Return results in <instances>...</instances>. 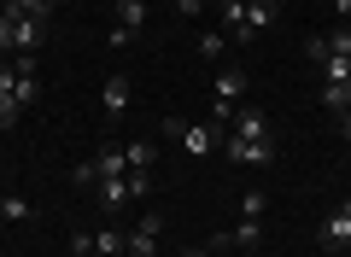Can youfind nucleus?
Wrapping results in <instances>:
<instances>
[{"instance_id": "12", "label": "nucleus", "mask_w": 351, "mask_h": 257, "mask_svg": "<svg viewBox=\"0 0 351 257\" xmlns=\"http://www.w3.org/2000/svg\"><path fill=\"white\" fill-rule=\"evenodd\" d=\"M123 257H158V234H123Z\"/></svg>"}, {"instance_id": "4", "label": "nucleus", "mask_w": 351, "mask_h": 257, "mask_svg": "<svg viewBox=\"0 0 351 257\" xmlns=\"http://www.w3.org/2000/svg\"><path fill=\"white\" fill-rule=\"evenodd\" d=\"M316 240H322V252H346V245H351V217H346V210H328L322 228H316Z\"/></svg>"}, {"instance_id": "26", "label": "nucleus", "mask_w": 351, "mask_h": 257, "mask_svg": "<svg viewBox=\"0 0 351 257\" xmlns=\"http://www.w3.org/2000/svg\"><path fill=\"white\" fill-rule=\"evenodd\" d=\"M176 12H182V18H199V12H205V0H176Z\"/></svg>"}, {"instance_id": "8", "label": "nucleus", "mask_w": 351, "mask_h": 257, "mask_svg": "<svg viewBox=\"0 0 351 257\" xmlns=\"http://www.w3.org/2000/svg\"><path fill=\"white\" fill-rule=\"evenodd\" d=\"M94 170H100V175H129V164H123V147H117V140H106V147L94 152Z\"/></svg>"}, {"instance_id": "25", "label": "nucleus", "mask_w": 351, "mask_h": 257, "mask_svg": "<svg viewBox=\"0 0 351 257\" xmlns=\"http://www.w3.org/2000/svg\"><path fill=\"white\" fill-rule=\"evenodd\" d=\"M71 252L76 257H94V234H71Z\"/></svg>"}, {"instance_id": "1", "label": "nucleus", "mask_w": 351, "mask_h": 257, "mask_svg": "<svg viewBox=\"0 0 351 257\" xmlns=\"http://www.w3.org/2000/svg\"><path fill=\"white\" fill-rule=\"evenodd\" d=\"M223 152H228V164H276V135H269V140H234V135H223Z\"/></svg>"}, {"instance_id": "9", "label": "nucleus", "mask_w": 351, "mask_h": 257, "mask_svg": "<svg viewBox=\"0 0 351 257\" xmlns=\"http://www.w3.org/2000/svg\"><path fill=\"white\" fill-rule=\"evenodd\" d=\"M117 24H123L129 36H141V24H147V0H117Z\"/></svg>"}, {"instance_id": "20", "label": "nucleus", "mask_w": 351, "mask_h": 257, "mask_svg": "<svg viewBox=\"0 0 351 257\" xmlns=\"http://www.w3.org/2000/svg\"><path fill=\"white\" fill-rule=\"evenodd\" d=\"M223 47H228V36H223V29H217V36H199V59H223Z\"/></svg>"}, {"instance_id": "5", "label": "nucleus", "mask_w": 351, "mask_h": 257, "mask_svg": "<svg viewBox=\"0 0 351 257\" xmlns=\"http://www.w3.org/2000/svg\"><path fill=\"white\" fill-rule=\"evenodd\" d=\"M47 41V18H12V47L18 53H41Z\"/></svg>"}, {"instance_id": "7", "label": "nucleus", "mask_w": 351, "mask_h": 257, "mask_svg": "<svg viewBox=\"0 0 351 257\" xmlns=\"http://www.w3.org/2000/svg\"><path fill=\"white\" fill-rule=\"evenodd\" d=\"M123 111H129V76L123 71H112V76H106V117H123Z\"/></svg>"}, {"instance_id": "24", "label": "nucleus", "mask_w": 351, "mask_h": 257, "mask_svg": "<svg viewBox=\"0 0 351 257\" xmlns=\"http://www.w3.org/2000/svg\"><path fill=\"white\" fill-rule=\"evenodd\" d=\"M135 228H141V234H164V217H158V210H141Z\"/></svg>"}, {"instance_id": "10", "label": "nucleus", "mask_w": 351, "mask_h": 257, "mask_svg": "<svg viewBox=\"0 0 351 257\" xmlns=\"http://www.w3.org/2000/svg\"><path fill=\"white\" fill-rule=\"evenodd\" d=\"M269 24H276V6H269V0H252V6H246V29H240V41H246L252 29H269Z\"/></svg>"}, {"instance_id": "21", "label": "nucleus", "mask_w": 351, "mask_h": 257, "mask_svg": "<svg viewBox=\"0 0 351 257\" xmlns=\"http://www.w3.org/2000/svg\"><path fill=\"white\" fill-rule=\"evenodd\" d=\"M240 217H246V222H258V217H263V193H258V187L240 199Z\"/></svg>"}, {"instance_id": "11", "label": "nucleus", "mask_w": 351, "mask_h": 257, "mask_svg": "<svg viewBox=\"0 0 351 257\" xmlns=\"http://www.w3.org/2000/svg\"><path fill=\"white\" fill-rule=\"evenodd\" d=\"M152 158H158L152 140H129V147H123V164H129V170H152Z\"/></svg>"}, {"instance_id": "6", "label": "nucleus", "mask_w": 351, "mask_h": 257, "mask_svg": "<svg viewBox=\"0 0 351 257\" xmlns=\"http://www.w3.org/2000/svg\"><path fill=\"white\" fill-rule=\"evenodd\" d=\"M94 199H100V210H123L129 205V182L123 175H100V182H94Z\"/></svg>"}, {"instance_id": "34", "label": "nucleus", "mask_w": 351, "mask_h": 257, "mask_svg": "<svg viewBox=\"0 0 351 257\" xmlns=\"http://www.w3.org/2000/svg\"><path fill=\"white\" fill-rule=\"evenodd\" d=\"M346 29H351V18H346Z\"/></svg>"}, {"instance_id": "19", "label": "nucleus", "mask_w": 351, "mask_h": 257, "mask_svg": "<svg viewBox=\"0 0 351 257\" xmlns=\"http://www.w3.org/2000/svg\"><path fill=\"white\" fill-rule=\"evenodd\" d=\"M316 71H322L328 82H351V59H339V53H334V59H322Z\"/></svg>"}, {"instance_id": "22", "label": "nucleus", "mask_w": 351, "mask_h": 257, "mask_svg": "<svg viewBox=\"0 0 351 257\" xmlns=\"http://www.w3.org/2000/svg\"><path fill=\"white\" fill-rule=\"evenodd\" d=\"M123 182H129V199H147V193H152V175H147V170H135V175H123Z\"/></svg>"}, {"instance_id": "15", "label": "nucleus", "mask_w": 351, "mask_h": 257, "mask_svg": "<svg viewBox=\"0 0 351 257\" xmlns=\"http://www.w3.org/2000/svg\"><path fill=\"white\" fill-rule=\"evenodd\" d=\"M6 18H53L47 0H6Z\"/></svg>"}, {"instance_id": "30", "label": "nucleus", "mask_w": 351, "mask_h": 257, "mask_svg": "<svg viewBox=\"0 0 351 257\" xmlns=\"http://www.w3.org/2000/svg\"><path fill=\"white\" fill-rule=\"evenodd\" d=\"M334 6H339V18H351V0H334Z\"/></svg>"}, {"instance_id": "14", "label": "nucleus", "mask_w": 351, "mask_h": 257, "mask_svg": "<svg viewBox=\"0 0 351 257\" xmlns=\"http://www.w3.org/2000/svg\"><path fill=\"white\" fill-rule=\"evenodd\" d=\"M0 217H6V222H29V217H36V205H29L24 193H6V199H0Z\"/></svg>"}, {"instance_id": "28", "label": "nucleus", "mask_w": 351, "mask_h": 257, "mask_svg": "<svg viewBox=\"0 0 351 257\" xmlns=\"http://www.w3.org/2000/svg\"><path fill=\"white\" fill-rule=\"evenodd\" d=\"M339 135H346V147H351V111H346V117H339Z\"/></svg>"}, {"instance_id": "2", "label": "nucleus", "mask_w": 351, "mask_h": 257, "mask_svg": "<svg viewBox=\"0 0 351 257\" xmlns=\"http://www.w3.org/2000/svg\"><path fill=\"white\" fill-rule=\"evenodd\" d=\"M176 140H182L193 158H205V152L223 147V129H217V123H182V135H176Z\"/></svg>"}, {"instance_id": "13", "label": "nucleus", "mask_w": 351, "mask_h": 257, "mask_svg": "<svg viewBox=\"0 0 351 257\" xmlns=\"http://www.w3.org/2000/svg\"><path fill=\"white\" fill-rule=\"evenodd\" d=\"M322 106L334 111V117H346V111H351V82H328L322 88Z\"/></svg>"}, {"instance_id": "31", "label": "nucleus", "mask_w": 351, "mask_h": 257, "mask_svg": "<svg viewBox=\"0 0 351 257\" xmlns=\"http://www.w3.org/2000/svg\"><path fill=\"white\" fill-rule=\"evenodd\" d=\"M339 210H346V217H351V199H346V205H339Z\"/></svg>"}, {"instance_id": "36", "label": "nucleus", "mask_w": 351, "mask_h": 257, "mask_svg": "<svg viewBox=\"0 0 351 257\" xmlns=\"http://www.w3.org/2000/svg\"><path fill=\"white\" fill-rule=\"evenodd\" d=\"M246 6H252V0H246Z\"/></svg>"}, {"instance_id": "33", "label": "nucleus", "mask_w": 351, "mask_h": 257, "mask_svg": "<svg viewBox=\"0 0 351 257\" xmlns=\"http://www.w3.org/2000/svg\"><path fill=\"white\" fill-rule=\"evenodd\" d=\"M47 6H59V0H47Z\"/></svg>"}, {"instance_id": "18", "label": "nucleus", "mask_w": 351, "mask_h": 257, "mask_svg": "<svg viewBox=\"0 0 351 257\" xmlns=\"http://www.w3.org/2000/svg\"><path fill=\"white\" fill-rule=\"evenodd\" d=\"M12 99H18V106H36V99H41V76H18V88H12Z\"/></svg>"}, {"instance_id": "17", "label": "nucleus", "mask_w": 351, "mask_h": 257, "mask_svg": "<svg viewBox=\"0 0 351 257\" xmlns=\"http://www.w3.org/2000/svg\"><path fill=\"white\" fill-rule=\"evenodd\" d=\"M223 24H228V36L240 41V29H246V0H223Z\"/></svg>"}, {"instance_id": "27", "label": "nucleus", "mask_w": 351, "mask_h": 257, "mask_svg": "<svg viewBox=\"0 0 351 257\" xmlns=\"http://www.w3.org/2000/svg\"><path fill=\"white\" fill-rule=\"evenodd\" d=\"M6 47H12V18L0 12V53H6Z\"/></svg>"}, {"instance_id": "16", "label": "nucleus", "mask_w": 351, "mask_h": 257, "mask_svg": "<svg viewBox=\"0 0 351 257\" xmlns=\"http://www.w3.org/2000/svg\"><path fill=\"white\" fill-rule=\"evenodd\" d=\"M94 257H123V234H117V228H100V234H94Z\"/></svg>"}, {"instance_id": "3", "label": "nucleus", "mask_w": 351, "mask_h": 257, "mask_svg": "<svg viewBox=\"0 0 351 257\" xmlns=\"http://www.w3.org/2000/svg\"><path fill=\"white\" fill-rule=\"evenodd\" d=\"M228 135L234 140H269V117L258 106H234V123H228Z\"/></svg>"}, {"instance_id": "35", "label": "nucleus", "mask_w": 351, "mask_h": 257, "mask_svg": "<svg viewBox=\"0 0 351 257\" xmlns=\"http://www.w3.org/2000/svg\"><path fill=\"white\" fill-rule=\"evenodd\" d=\"M346 252H351V245H346Z\"/></svg>"}, {"instance_id": "32", "label": "nucleus", "mask_w": 351, "mask_h": 257, "mask_svg": "<svg viewBox=\"0 0 351 257\" xmlns=\"http://www.w3.org/2000/svg\"><path fill=\"white\" fill-rule=\"evenodd\" d=\"M211 257H228V252H211Z\"/></svg>"}, {"instance_id": "23", "label": "nucleus", "mask_w": 351, "mask_h": 257, "mask_svg": "<svg viewBox=\"0 0 351 257\" xmlns=\"http://www.w3.org/2000/svg\"><path fill=\"white\" fill-rule=\"evenodd\" d=\"M71 175H76V187H94V182H100V170H94V158H82V164H76Z\"/></svg>"}, {"instance_id": "29", "label": "nucleus", "mask_w": 351, "mask_h": 257, "mask_svg": "<svg viewBox=\"0 0 351 257\" xmlns=\"http://www.w3.org/2000/svg\"><path fill=\"white\" fill-rule=\"evenodd\" d=\"M182 257H211V252H205V245H188V252H182Z\"/></svg>"}]
</instances>
